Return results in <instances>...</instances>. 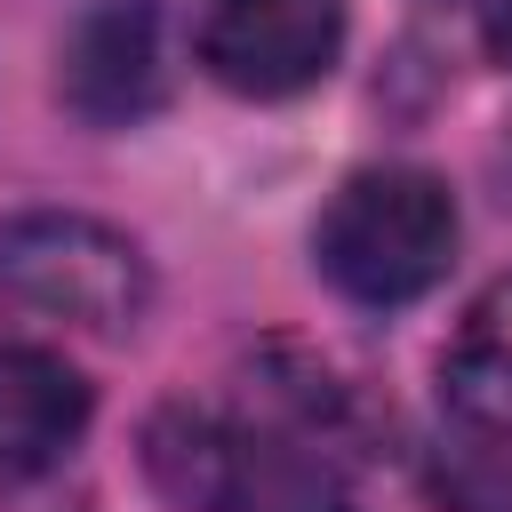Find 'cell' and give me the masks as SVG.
Listing matches in <instances>:
<instances>
[{"mask_svg":"<svg viewBox=\"0 0 512 512\" xmlns=\"http://www.w3.org/2000/svg\"><path fill=\"white\" fill-rule=\"evenodd\" d=\"M144 456L184 512H352V480L304 416L168 408Z\"/></svg>","mask_w":512,"mask_h":512,"instance_id":"1","label":"cell"},{"mask_svg":"<svg viewBox=\"0 0 512 512\" xmlns=\"http://www.w3.org/2000/svg\"><path fill=\"white\" fill-rule=\"evenodd\" d=\"M456 240H464L456 192L432 168L384 160V168H352L328 192V208L312 224V264L344 304L400 312V304H416L448 280Z\"/></svg>","mask_w":512,"mask_h":512,"instance_id":"2","label":"cell"},{"mask_svg":"<svg viewBox=\"0 0 512 512\" xmlns=\"http://www.w3.org/2000/svg\"><path fill=\"white\" fill-rule=\"evenodd\" d=\"M0 296L24 304V312H40V320H64V328L120 336L152 304V264L104 216L32 208V216L0 224Z\"/></svg>","mask_w":512,"mask_h":512,"instance_id":"3","label":"cell"},{"mask_svg":"<svg viewBox=\"0 0 512 512\" xmlns=\"http://www.w3.org/2000/svg\"><path fill=\"white\" fill-rule=\"evenodd\" d=\"M352 0H192V56L248 104L304 96L344 56Z\"/></svg>","mask_w":512,"mask_h":512,"instance_id":"4","label":"cell"},{"mask_svg":"<svg viewBox=\"0 0 512 512\" xmlns=\"http://www.w3.org/2000/svg\"><path fill=\"white\" fill-rule=\"evenodd\" d=\"M56 96L88 128H128L168 104V32L152 0H96L56 48Z\"/></svg>","mask_w":512,"mask_h":512,"instance_id":"5","label":"cell"},{"mask_svg":"<svg viewBox=\"0 0 512 512\" xmlns=\"http://www.w3.org/2000/svg\"><path fill=\"white\" fill-rule=\"evenodd\" d=\"M96 392L48 344H0V488H48L88 440Z\"/></svg>","mask_w":512,"mask_h":512,"instance_id":"6","label":"cell"},{"mask_svg":"<svg viewBox=\"0 0 512 512\" xmlns=\"http://www.w3.org/2000/svg\"><path fill=\"white\" fill-rule=\"evenodd\" d=\"M440 400L480 440L512 448V280H496L464 304V320L440 352Z\"/></svg>","mask_w":512,"mask_h":512,"instance_id":"7","label":"cell"}]
</instances>
